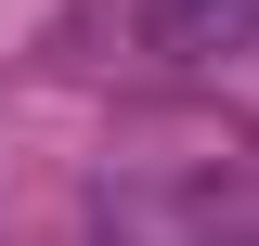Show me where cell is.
<instances>
[{"mask_svg":"<svg viewBox=\"0 0 259 246\" xmlns=\"http://www.w3.org/2000/svg\"><path fill=\"white\" fill-rule=\"evenodd\" d=\"M246 39H259V0H156V52H182V65H221Z\"/></svg>","mask_w":259,"mask_h":246,"instance_id":"6da1fadb","label":"cell"}]
</instances>
